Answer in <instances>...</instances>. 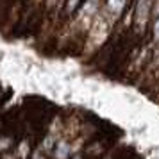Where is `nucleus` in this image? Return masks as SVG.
I'll list each match as a JSON object with an SVG mask.
<instances>
[{
	"instance_id": "obj_13",
	"label": "nucleus",
	"mask_w": 159,
	"mask_h": 159,
	"mask_svg": "<svg viewBox=\"0 0 159 159\" xmlns=\"http://www.w3.org/2000/svg\"><path fill=\"white\" fill-rule=\"evenodd\" d=\"M106 159H109V157H106Z\"/></svg>"
},
{
	"instance_id": "obj_5",
	"label": "nucleus",
	"mask_w": 159,
	"mask_h": 159,
	"mask_svg": "<svg viewBox=\"0 0 159 159\" xmlns=\"http://www.w3.org/2000/svg\"><path fill=\"white\" fill-rule=\"evenodd\" d=\"M54 141H56L54 134H48V136L43 139V145H41V147H43V150H47V152L52 150V148H54Z\"/></svg>"
},
{
	"instance_id": "obj_4",
	"label": "nucleus",
	"mask_w": 159,
	"mask_h": 159,
	"mask_svg": "<svg viewBox=\"0 0 159 159\" xmlns=\"http://www.w3.org/2000/svg\"><path fill=\"white\" fill-rule=\"evenodd\" d=\"M11 147H13V138H9V136L0 138V152H6V154H7V150Z\"/></svg>"
},
{
	"instance_id": "obj_8",
	"label": "nucleus",
	"mask_w": 159,
	"mask_h": 159,
	"mask_svg": "<svg viewBox=\"0 0 159 159\" xmlns=\"http://www.w3.org/2000/svg\"><path fill=\"white\" fill-rule=\"evenodd\" d=\"M152 18H154V20H157L159 18V0L152 4Z\"/></svg>"
},
{
	"instance_id": "obj_6",
	"label": "nucleus",
	"mask_w": 159,
	"mask_h": 159,
	"mask_svg": "<svg viewBox=\"0 0 159 159\" xmlns=\"http://www.w3.org/2000/svg\"><path fill=\"white\" fill-rule=\"evenodd\" d=\"M152 38H154L156 43H159V18L154 20V25H152Z\"/></svg>"
},
{
	"instance_id": "obj_11",
	"label": "nucleus",
	"mask_w": 159,
	"mask_h": 159,
	"mask_svg": "<svg viewBox=\"0 0 159 159\" xmlns=\"http://www.w3.org/2000/svg\"><path fill=\"white\" fill-rule=\"evenodd\" d=\"M2 159H15V157H13L11 154H4V156H2Z\"/></svg>"
},
{
	"instance_id": "obj_3",
	"label": "nucleus",
	"mask_w": 159,
	"mask_h": 159,
	"mask_svg": "<svg viewBox=\"0 0 159 159\" xmlns=\"http://www.w3.org/2000/svg\"><path fill=\"white\" fill-rule=\"evenodd\" d=\"M30 156V145L27 139H23L18 143V157L20 159H27Z\"/></svg>"
},
{
	"instance_id": "obj_1",
	"label": "nucleus",
	"mask_w": 159,
	"mask_h": 159,
	"mask_svg": "<svg viewBox=\"0 0 159 159\" xmlns=\"http://www.w3.org/2000/svg\"><path fill=\"white\" fill-rule=\"evenodd\" d=\"M152 16V4L150 2H138L134 4V30H136V34H145V30H147V23L150 20Z\"/></svg>"
},
{
	"instance_id": "obj_12",
	"label": "nucleus",
	"mask_w": 159,
	"mask_h": 159,
	"mask_svg": "<svg viewBox=\"0 0 159 159\" xmlns=\"http://www.w3.org/2000/svg\"><path fill=\"white\" fill-rule=\"evenodd\" d=\"M72 159H84V157H82V156H80V154H75V156H73Z\"/></svg>"
},
{
	"instance_id": "obj_9",
	"label": "nucleus",
	"mask_w": 159,
	"mask_h": 159,
	"mask_svg": "<svg viewBox=\"0 0 159 159\" xmlns=\"http://www.w3.org/2000/svg\"><path fill=\"white\" fill-rule=\"evenodd\" d=\"M30 159H45V156H43V152H41V148H36V150L32 152Z\"/></svg>"
},
{
	"instance_id": "obj_10",
	"label": "nucleus",
	"mask_w": 159,
	"mask_h": 159,
	"mask_svg": "<svg viewBox=\"0 0 159 159\" xmlns=\"http://www.w3.org/2000/svg\"><path fill=\"white\" fill-rule=\"evenodd\" d=\"M80 147H82V141H80V139H77V141H75V145H72V152H77Z\"/></svg>"
},
{
	"instance_id": "obj_2",
	"label": "nucleus",
	"mask_w": 159,
	"mask_h": 159,
	"mask_svg": "<svg viewBox=\"0 0 159 159\" xmlns=\"http://www.w3.org/2000/svg\"><path fill=\"white\" fill-rule=\"evenodd\" d=\"M70 154H72V145L66 139H59L54 148V159H68Z\"/></svg>"
},
{
	"instance_id": "obj_7",
	"label": "nucleus",
	"mask_w": 159,
	"mask_h": 159,
	"mask_svg": "<svg viewBox=\"0 0 159 159\" xmlns=\"http://www.w3.org/2000/svg\"><path fill=\"white\" fill-rule=\"evenodd\" d=\"M65 7H66V15H72L75 9L80 7V4L79 2H68V4H65Z\"/></svg>"
}]
</instances>
